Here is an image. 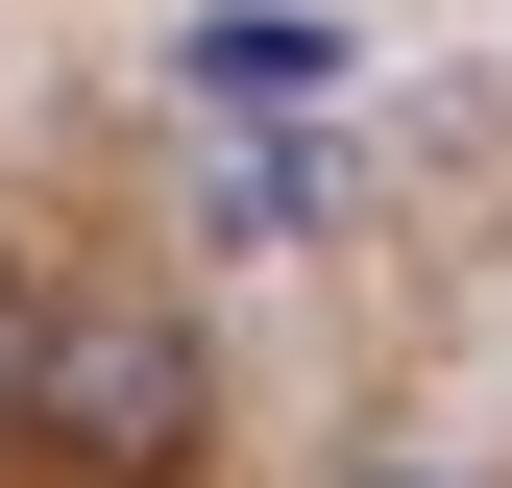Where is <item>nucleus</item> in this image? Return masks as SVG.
Listing matches in <instances>:
<instances>
[{"mask_svg":"<svg viewBox=\"0 0 512 488\" xmlns=\"http://www.w3.org/2000/svg\"><path fill=\"white\" fill-rule=\"evenodd\" d=\"M366 488H439V464H366Z\"/></svg>","mask_w":512,"mask_h":488,"instance_id":"obj_4","label":"nucleus"},{"mask_svg":"<svg viewBox=\"0 0 512 488\" xmlns=\"http://www.w3.org/2000/svg\"><path fill=\"white\" fill-rule=\"evenodd\" d=\"M196 98H220V122H293V98H342V25H317V0H220V25H196Z\"/></svg>","mask_w":512,"mask_h":488,"instance_id":"obj_2","label":"nucleus"},{"mask_svg":"<svg viewBox=\"0 0 512 488\" xmlns=\"http://www.w3.org/2000/svg\"><path fill=\"white\" fill-rule=\"evenodd\" d=\"M25 366H49V293H0V440H25Z\"/></svg>","mask_w":512,"mask_h":488,"instance_id":"obj_3","label":"nucleus"},{"mask_svg":"<svg viewBox=\"0 0 512 488\" xmlns=\"http://www.w3.org/2000/svg\"><path fill=\"white\" fill-rule=\"evenodd\" d=\"M25 440L74 464V488H171V464L220 440V391H196V318H147V293H49Z\"/></svg>","mask_w":512,"mask_h":488,"instance_id":"obj_1","label":"nucleus"}]
</instances>
